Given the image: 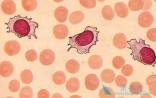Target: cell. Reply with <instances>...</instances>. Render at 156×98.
Listing matches in <instances>:
<instances>
[{"mask_svg":"<svg viewBox=\"0 0 156 98\" xmlns=\"http://www.w3.org/2000/svg\"><path fill=\"white\" fill-rule=\"evenodd\" d=\"M99 97L100 98H115V94L113 89L110 87L102 88L99 92Z\"/></svg>","mask_w":156,"mask_h":98,"instance_id":"24","label":"cell"},{"mask_svg":"<svg viewBox=\"0 0 156 98\" xmlns=\"http://www.w3.org/2000/svg\"><path fill=\"white\" fill-rule=\"evenodd\" d=\"M128 44L132 51L131 55L134 60L146 66L153 65L155 63L156 60L155 52L149 45H146L143 39H140L137 41L135 39H132L128 42Z\"/></svg>","mask_w":156,"mask_h":98,"instance_id":"3","label":"cell"},{"mask_svg":"<svg viewBox=\"0 0 156 98\" xmlns=\"http://www.w3.org/2000/svg\"><path fill=\"white\" fill-rule=\"evenodd\" d=\"M88 63L92 70H99L103 66V60L99 55H92L89 58Z\"/></svg>","mask_w":156,"mask_h":98,"instance_id":"13","label":"cell"},{"mask_svg":"<svg viewBox=\"0 0 156 98\" xmlns=\"http://www.w3.org/2000/svg\"><path fill=\"white\" fill-rule=\"evenodd\" d=\"M14 66L11 62L4 61L0 64V75L3 77H9L12 75Z\"/></svg>","mask_w":156,"mask_h":98,"instance_id":"9","label":"cell"},{"mask_svg":"<svg viewBox=\"0 0 156 98\" xmlns=\"http://www.w3.org/2000/svg\"><path fill=\"white\" fill-rule=\"evenodd\" d=\"M80 63L75 60H70L66 63V70L71 74L77 73L80 70Z\"/></svg>","mask_w":156,"mask_h":98,"instance_id":"17","label":"cell"},{"mask_svg":"<svg viewBox=\"0 0 156 98\" xmlns=\"http://www.w3.org/2000/svg\"><path fill=\"white\" fill-rule=\"evenodd\" d=\"M53 81L57 85H61L66 82V75L64 72L57 71L53 75Z\"/></svg>","mask_w":156,"mask_h":98,"instance_id":"21","label":"cell"},{"mask_svg":"<svg viewBox=\"0 0 156 98\" xmlns=\"http://www.w3.org/2000/svg\"><path fill=\"white\" fill-rule=\"evenodd\" d=\"M80 87V81L77 78H71L68 80L66 84V88L67 90L73 93L78 91Z\"/></svg>","mask_w":156,"mask_h":98,"instance_id":"15","label":"cell"},{"mask_svg":"<svg viewBox=\"0 0 156 98\" xmlns=\"http://www.w3.org/2000/svg\"><path fill=\"white\" fill-rule=\"evenodd\" d=\"M55 59V53L50 49H45L41 52L39 56L40 62L44 66H50L54 62Z\"/></svg>","mask_w":156,"mask_h":98,"instance_id":"4","label":"cell"},{"mask_svg":"<svg viewBox=\"0 0 156 98\" xmlns=\"http://www.w3.org/2000/svg\"><path fill=\"white\" fill-rule=\"evenodd\" d=\"M38 58L37 52L33 49H30L26 52V60L30 62H35Z\"/></svg>","mask_w":156,"mask_h":98,"instance_id":"28","label":"cell"},{"mask_svg":"<svg viewBox=\"0 0 156 98\" xmlns=\"http://www.w3.org/2000/svg\"><path fill=\"white\" fill-rule=\"evenodd\" d=\"M20 85L18 80H12L9 82V89L11 92H17L20 90Z\"/></svg>","mask_w":156,"mask_h":98,"instance_id":"30","label":"cell"},{"mask_svg":"<svg viewBox=\"0 0 156 98\" xmlns=\"http://www.w3.org/2000/svg\"><path fill=\"white\" fill-rule=\"evenodd\" d=\"M156 81V75H150L149 77H147L146 78V84L148 85H149L151 83Z\"/></svg>","mask_w":156,"mask_h":98,"instance_id":"36","label":"cell"},{"mask_svg":"<svg viewBox=\"0 0 156 98\" xmlns=\"http://www.w3.org/2000/svg\"><path fill=\"white\" fill-rule=\"evenodd\" d=\"M150 97V96L149 95H146H146H144V96H142V97Z\"/></svg>","mask_w":156,"mask_h":98,"instance_id":"39","label":"cell"},{"mask_svg":"<svg viewBox=\"0 0 156 98\" xmlns=\"http://www.w3.org/2000/svg\"><path fill=\"white\" fill-rule=\"evenodd\" d=\"M85 85L88 90H95L99 86V78L95 74H90L85 77Z\"/></svg>","mask_w":156,"mask_h":98,"instance_id":"7","label":"cell"},{"mask_svg":"<svg viewBox=\"0 0 156 98\" xmlns=\"http://www.w3.org/2000/svg\"><path fill=\"white\" fill-rule=\"evenodd\" d=\"M38 98H49L50 97V93L45 89H42L38 93Z\"/></svg>","mask_w":156,"mask_h":98,"instance_id":"34","label":"cell"},{"mask_svg":"<svg viewBox=\"0 0 156 98\" xmlns=\"http://www.w3.org/2000/svg\"><path fill=\"white\" fill-rule=\"evenodd\" d=\"M152 6V2L151 1H144V7L143 8V10L144 11H146V10H148L151 8Z\"/></svg>","mask_w":156,"mask_h":98,"instance_id":"37","label":"cell"},{"mask_svg":"<svg viewBox=\"0 0 156 98\" xmlns=\"http://www.w3.org/2000/svg\"><path fill=\"white\" fill-rule=\"evenodd\" d=\"M147 37L150 41L155 42L156 41V28H152L147 32Z\"/></svg>","mask_w":156,"mask_h":98,"instance_id":"33","label":"cell"},{"mask_svg":"<svg viewBox=\"0 0 156 98\" xmlns=\"http://www.w3.org/2000/svg\"><path fill=\"white\" fill-rule=\"evenodd\" d=\"M115 73L111 70L107 69L104 70L101 73V78L102 81L105 83H111L113 82L115 79Z\"/></svg>","mask_w":156,"mask_h":98,"instance_id":"16","label":"cell"},{"mask_svg":"<svg viewBox=\"0 0 156 98\" xmlns=\"http://www.w3.org/2000/svg\"><path fill=\"white\" fill-rule=\"evenodd\" d=\"M5 25L7 33H14L20 38L27 37L29 39H31V37H34L37 39L35 32L38 28V24L33 22L31 18L17 15L10 18Z\"/></svg>","mask_w":156,"mask_h":98,"instance_id":"2","label":"cell"},{"mask_svg":"<svg viewBox=\"0 0 156 98\" xmlns=\"http://www.w3.org/2000/svg\"><path fill=\"white\" fill-rule=\"evenodd\" d=\"M144 1L143 0H130L128 2V7L133 11H137L143 9Z\"/></svg>","mask_w":156,"mask_h":98,"instance_id":"20","label":"cell"},{"mask_svg":"<svg viewBox=\"0 0 156 98\" xmlns=\"http://www.w3.org/2000/svg\"><path fill=\"white\" fill-rule=\"evenodd\" d=\"M80 4L87 9L94 8L96 6V1L95 0H80Z\"/></svg>","mask_w":156,"mask_h":98,"instance_id":"29","label":"cell"},{"mask_svg":"<svg viewBox=\"0 0 156 98\" xmlns=\"http://www.w3.org/2000/svg\"><path fill=\"white\" fill-rule=\"evenodd\" d=\"M102 17L107 21H112L115 17V12L113 8L109 6H104L101 10Z\"/></svg>","mask_w":156,"mask_h":98,"instance_id":"19","label":"cell"},{"mask_svg":"<svg viewBox=\"0 0 156 98\" xmlns=\"http://www.w3.org/2000/svg\"><path fill=\"white\" fill-rule=\"evenodd\" d=\"M129 92L133 95L140 94L143 90V85L139 82H133L129 85Z\"/></svg>","mask_w":156,"mask_h":98,"instance_id":"25","label":"cell"},{"mask_svg":"<svg viewBox=\"0 0 156 98\" xmlns=\"http://www.w3.org/2000/svg\"><path fill=\"white\" fill-rule=\"evenodd\" d=\"M99 33L97 28L87 26L83 32L69 38L70 43L68 45L69 48L68 51H70L72 48H76L80 55L89 53L90 48L96 45L98 41Z\"/></svg>","mask_w":156,"mask_h":98,"instance_id":"1","label":"cell"},{"mask_svg":"<svg viewBox=\"0 0 156 98\" xmlns=\"http://www.w3.org/2000/svg\"><path fill=\"white\" fill-rule=\"evenodd\" d=\"M154 17L150 12H143L140 13L138 18V23L139 26L143 28H148L154 22Z\"/></svg>","mask_w":156,"mask_h":98,"instance_id":"6","label":"cell"},{"mask_svg":"<svg viewBox=\"0 0 156 98\" xmlns=\"http://www.w3.org/2000/svg\"><path fill=\"white\" fill-rule=\"evenodd\" d=\"M1 7L3 12L5 14H9V15L13 14L16 11V4L12 0H5V1H3L2 3Z\"/></svg>","mask_w":156,"mask_h":98,"instance_id":"11","label":"cell"},{"mask_svg":"<svg viewBox=\"0 0 156 98\" xmlns=\"http://www.w3.org/2000/svg\"><path fill=\"white\" fill-rule=\"evenodd\" d=\"M125 62L126 60L125 59L122 57V56H116L113 58V62H112V64H113V66L117 69V70H119V69H121L125 65Z\"/></svg>","mask_w":156,"mask_h":98,"instance_id":"26","label":"cell"},{"mask_svg":"<svg viewBox=\"0 0 156 98\" xmlns=\"http://www.w3.org/2000/svg\"><path fill=\"white\" fill-rule=\"evenodd\" d=\"M113 45L119 49H124L127 47L128 39L124 33H117L113 37Z\"/></svg>","mask_w":156,"mask_h":98,"instance_id":"10","label":"cell"},{"mask_svg":"<svg viewBox=\"0 0 156 98\" xmlns=\"http://www.w3.org/2000/svg\"><path fill=\"white\" fill-rule=\"evenodd\" d=\"M71 97H81L79 96H72Z\"/></svg>","mask_w":156,"mask_h":98,"instance_id":"40","label":"cell"},{"mask_svg":"<svg viewBox=\"0 0 156 98\" xmlns=\"http://www.w3.org/2000/svg\"><path fill=\"white\" fill-rule=\"evenodd\" d=\"M84 20V14L80 11L73 12L69 16V21L72 24H78Z\"/></svg>","mask_w":156,"mask_h":98,"instance_id":"18","label":"cell"},{"mask_svg":"<svg viewBox=\"0 0 156 98\" xmlns=\"http://www.w3.org/2000/svg\"><path fill=\"white\" fill-rule=\"evenodd\" d=\"M148 86L151 94H152L154 96H156V81L152 82Z\"/></svg>","mask_w":156,"mask_h":98,"instance_id":"35","label":"cell"},{"mask_svg":"<svg viewBox=\"0 0 156 98\" xmlns=\"http://www.w3.org/2000/svg\"><path fill=\"white\" fill-rule=\"evenodd\" d=\"M68 9L64 6H60L57 7L54 13V16L57 21L59 22H65L68 17Z\"/></svg>","mask_w":156,"mask_h":98,"instance_id":"12","label":"cell"},{"mask_svg":"<svg viewBox=\"0 0 156 98\" xmlns=\"http://www.w3.org/2000/svg\"><path fill=\"white\" fill-rule=\"evenodd\" d=\"M22 4L23 8L26 11H33L37 7V1L36 0H22Z\"/></svg>","mask_w":156,"mask_h":98,"instance_id":"22","label":"cell"},{"mask_svg":"<svg viewBox=\"0 0 156 98\" xmlns=\"http://www.w3.org/2000/svg\"><path fill=\"white\" fill-rule=\"evenodd\" d=\"M53 34L57 39H64L68 34V28L64 24H58L53 28Z\"/></svg>","mask_w":156,"mask_h":98,"instance_id":"8","label":"cell"},{"mask_svg":"<svg viewBox=\"0 0 156 98\" xmlns=\"http://www.w3.org/2000/svg\"><path fill=\"white\" fill-rule=\"evenodd\" d=\"M115 12L120 18H126L129 14L128 7L122 2H119L115 4Z\"/></svg>","mask_w":156,"mask_h":98,"instance_id":"14","label":"cell"},{"mask_svg":"<svg viewBox=\"0 0 156 98\" xmlns=\"http://www.w3.org/2000/svg\"><path fill=\"white\" fill-rule=\"evenodd\" d=\"M55 97H60L62 98V96L59 94H55L52 96V98H55Z\"/></svg>","mask_w":156,"mask_h":98,"instance_id":"38","label":"cell"},{"mask_svg":"<svg viewBox=\"0 0 156 98\" xmlns=\"http://www.w3.org/2000/svg\"><path fill=\"white\" fill-rule=\"evenodd\" d=\"M4 51L9 56L16 55L20 51V45L16 41H7L4 46Z\"/></svg>","mask_w":156,"mask_h":98,"instance_id":"5","label":"cell"},{"mask_svg":"<svg viewBox=\"0 0 156 98\" xmlns=\"http://www.w3.org/2000/svg\"><path fill=\"white\" fill-rule=\"evenodd\" d=\"M21 81L24 84H30L33 82V75L31 70H23L20 74Z\"/></svg>","mask_w":156,"mask_h":98,"instance_id":"23","label":"cell"},{"mask_svg":"<svg viewBox=\"0 0 156 98\" xmlns=\"http://www.w3.org/2000/svg\"><path fill=\"white\" fill-rule=\"evenodd\" d=\"M116 85L120 88H124L126 86L128 83V80L127 78L122 75H119L115 78Z\"/></svg>","mask_w":156,"mask_h":98,"instance_id":"31","label":"cell"},{"mask_svg":"<svg viewBox=\"0 0 156 98\" xmlns=\"http://www.w3.org/2000/svg\"><path fill=\"white\" fill-rule=\"evenodd\" d=\"M33 96L32 88L29 86L23 88L20 92L19 97L20 98H31Z\"/></svg>","mask_w":156,"mask_h":98,"instance_id":"27","label":"cell"},{"mask_svg":"<svg viewBox=\"0 0 156 98\" xmlns=\"http://www.w3.org/2000/svg\"><path fill=\"white\" fill-rule=\"evenodd\" d=\"M122 74L126 77H129L133 74V67L129 64L124 65L122 67Z\"/></svg>","mask_w":156,"mask_h":98,"instance_id":"32","label":"cell"}]
</instances>
